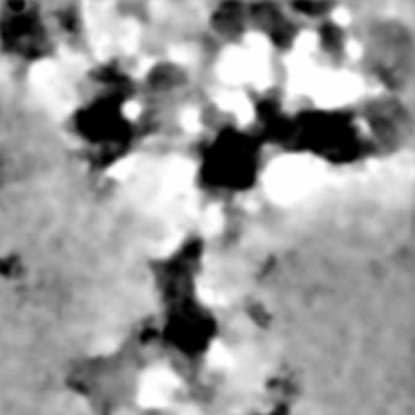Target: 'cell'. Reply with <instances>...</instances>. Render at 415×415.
<instances>
[{
	"label": "cell",
	"mask_w": 415,
	"mask_h": 415,
	"mask_svg": "<svg viewBox=\"0 0 415 415\" xmlns=\"http://www.w3.org/2000/svg\"><path fill=\"white\" fill-rule=\"evenodd\" d=\"M30 84L42 102L56 117H64L75 107L76 95L64 68L54 61L42 60L30 72Z\"/></svg>",
	"instance_id": "obj_1"
},
{
	"label": "cell",
	"mask_w": 415,
	"mask_h": 415,
	"mask_svg": "<svg viewBox=\"0 0 415 415\" xmlns=\"http://www.w3.org/2000/svg\"><path fill=\"white\" fill-rule=\"evenodd\" d=\"M178 385L177 376L166 368L149 369L140 380L138 402L144 408H163L169 403Z\"/></svg>",
	"instance_id": "obj_2"
},
{
	"label": "cell",
	"mask_w": 415,
	"mask_h": 415,
	"mask_svg": "<svg viewBox=\"0 0 415 415\" xmlns=\"http://www.w3.org/2000/svg\"><path fill=\"white\" fill-rule=\"evenodd\" d=\"M208 360L210 365H212L213 367H227L233 362L229 355L228 349H225L221 342L212 344V347L210 349Z\"/></svg>",
	"instance_id": "obj_3"
},
{
	"label": "cell",
	"mask_w": 415,
	"mask_h": 415,
	"mask_svg": "<svg viewBox=\"0 0 415 415\" xmlns=\"http://www.w3.org/2000/svg\"><path fill=\"white\" fill-rule=\"evenodd\" d=\"M183 415H199V413H196L195 410L189 409L187 410V412H185V413H184V414Z\"/></svg>",
	"instance_id": "obj_4"
}]
</instances>
